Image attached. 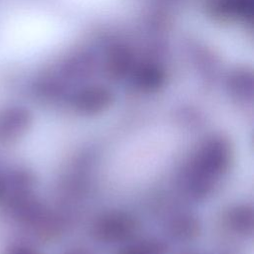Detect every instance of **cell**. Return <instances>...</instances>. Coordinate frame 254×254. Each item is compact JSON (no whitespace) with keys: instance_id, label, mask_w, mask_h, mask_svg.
Masks as SVG:
<instances>
[{"instance_id":"obj_4","label":"cell","mask_w":254,"mask_h":254,"mask_svg":"<svg viewBox=\"0 0 254 254\" xmlns=\"http://www.w3.org/2000/svg\"><path fill=\"white\" fill-rule=\"evenodd\" d=\"M1 254H39L35 249L22 245V244H11L6 246Z\"/></svg>"},{"instance_id":"obj_3","label":"cell","mask_w":254,"mask_h":254,"mask_svg":"<svg viewBox=\"0 0 254 254\" xmlns=\"http://www.w3.org/2000/svg\"><path fill=\"white\" fill-rule=\"evenodd\" d=\"M134 222L127 216H110L102 220L97 232L104 239H121L131 235L134 231Z\"/></svg>"},{"instance_id":"obj_1","label":"cell","mask_w":254,"mask_h":254,"mask_svg":"<svg viewBox=\"0 0 254 254\" xmlns=\"http://www.w3.org/2000/svg\"><path fill=\"white\" fill-rule=\"evenodd\" d=\"M31 114L18 106L0 110V145H10L22 138L31 125Z\"/></svg>"},{"instance_id":"obj_5","label":"cell","mask_w":254,"mask_h":254,"mask_svg":"<svg viewBox=\"0 0 254 254\" xmlns=\"http://www.w3.org/2000/svg\"><path fill=\"white\" fill-rule=\"evenodd\" d=\"M161 248L157 245H144L129 249L124 254H161Z\"/></svg>"},{"instance_id":"obj_2","label":"cell","mask_w":254,"mask_h":254,"mask_svg":"<svg viewBox=\"0 0 254 254\" xmlns=\"http://www.w3.org/2000/svg\"><path fill=\"white\" fill-rule=\"evenodd\" d=\"M33 174L23 167H0V206L12 195L33 190Z\"/></svg>"}]
</instances>
